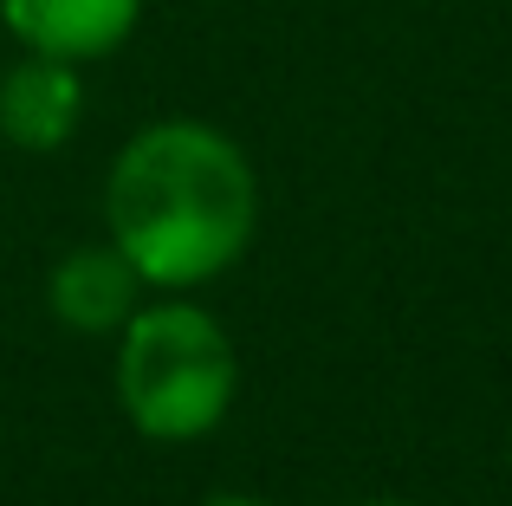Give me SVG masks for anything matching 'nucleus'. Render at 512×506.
Listing matches in <instances>:
<instances>
[{
	"mask_svg": "<svg viewBox=\"0 0 512 506\" xmlns=\"http://www.w3.org/2000/svg\"><path fill=\"white\" fill-rule=\"evenodd\" d=\"M0 20L26 52L52 59H104L117 52L143 20V0H0Z\"/></svg>",
	"mask_w": 512,
	"mask_h": 506,
	"instance_id": "nucleus-3",
	"label": "nucleus"
},
{
	"mask_svg": "<svg viewBox=\"0 0 512 506\" xmlns=\"http://www.w3.org/2000/svg\"><path fill=\"white\" fill-rule=\"evenodd\" d=\"M85 117V85H78L72 59L52 52H26L7 78H0V130L20 150H59Z\"/></svg>",
	"mask_w": 512,
	"mask_h": 506,
	"instance_id": "nucleus-4",
	"label": "nucleus"
},
{
	"mask_svg": "<svg viewBox=\"0 0 512 506\" xmlns=\"http://www.w3.org/2000/svg\"><path fill=\"white\" fill-rule=\"evenodd\" d=\"M234 344L201 305H150L130 312L124 351H117V396H124L130 422L150 442H195L234 403Z\"/></svg>",
	"mask_w": 512,
	"mask_h": 506,
	"instance_id": "nucleus-2",
	"label": "nucleus"
},
{
	"mask_svg": "<svg viewBox=\"0 0 512 506\" xmlns=\"http://www.w3.org/2000/svg\"><path fill=\"white\" fill-rule=\"evenodd\" d=\"M104 221L143 286H201L247 253L260 221L253 163L208 124H150L124 143L104 189Z\"/></svg>",
	"mask_w": 512,
	"mask_h": 506,
	"instance_id": "nucleus-1",
	"label": "nucleus"
},
{
	"mask_svg": "<svg viewBox=\"0 0 512 506\" xmlns=\"http://www.w3.org/2000/svg\"><path fill=\"white\" fill-rule=\"evenodd\" d=\"M137 286H143V273L124 260L117 241L111 247H78L52 273V312L72 331H111V325H130Z\"/></svg>",
	"mask_w": 512,
	"mask_h": 506,
	"instance_id": "nucleus-5",
	"label": "nucleus"
},
{
	"mask_svg": "<svg viewBox=\"0 0 512 506\" xmlns=\"http://www.w3.org/2000/svg\"><path fill=\"white\" fill-rule=\"evenodd\" d=\"M376 506H396V500H376Z\"/></svg>",
	"mask_w": 512,
	"mask_h": 506,
	"instance_id": "nucleus-7",
	"label": "nucleus"
},
{
	"mask_svg": "<svg viewBox=\"0 0 512 506\" xmlns=\"http://www.w3.org/2000/svg\"><path fill=\"white\" fill-rule=\"evenodd\" d=\"M201 506H260V500H247V494H221V500H201Z\"/></svg>",
	"mask_w": 512,
	"mask_h": 506,
	"instance_id": "nucleus-6",
	"label": "nucleus"
}]
</instances>
